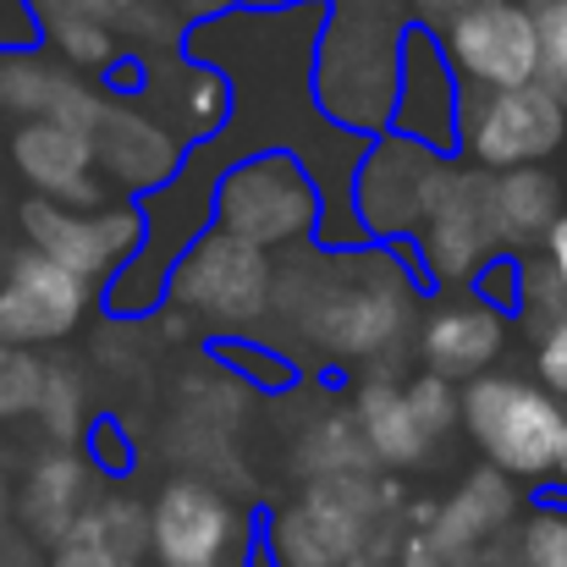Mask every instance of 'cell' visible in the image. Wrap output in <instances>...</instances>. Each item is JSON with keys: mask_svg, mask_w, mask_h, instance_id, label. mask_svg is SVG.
Segmentation results:
<instances>
[{"mask_svg": "<svg viewBox=\"0 0 567 567\" xmlns=\"http://www.w3.org/2000/svg\"><path fill=\"white\" fill-rule=\"evenodd\" d=\"M402 248H320L303 243L292 259H276V309L270 320L292 326L315 353L337 364L391 359L419 320V276L396 270Z\"/></svg>", "mask_w": 567, "mask_h": 567, "instance_id": "6da1fadb", "label": "cell"}, {"mask_svg": "<svg viewBox=\"0 0 567 567\" xmlns=\"http://www.w3.org/2000/svg\"><path fill=\"white\" fill-rule=\"evenodd\" d=\"M402 33L408 11H396V0H326L309 55V100L320 122L353 138H380L391 127Z\"/></svg>", "mask_w": 567, "mask_h": 567, "instance_id": "7a4b0ae2", "label": "cell"}, {"mask_svg": "<svg viewBox=\"0 0 567 567\" xmlns=\"http://www.w3.org/2000/svg\"><path fill=\"white\" fill-rule=\"evenodd\" d=\"M166 303L188 315L215 342L226 337H259L276 309V254L209 226L177 254L166 276Z\"/></svg>", "mask_w": 567, "mask_h": 567, "instance_id": "3957f363", "label": "cell"}, {"mask_svg": "<svg viewBox=\"0 0 567 567\" xmlns=\"http://www.w3.org/2000/svg\"><path fill=\"white\" fill-rule=\"evenodd\" d=\"M320 220H326V193L309 161L292 150H254L231 161L215 183V226L265 254L315 243Z\"/></svg>", "mask_w": 567, "mask_h": 567, "instance_id": "277c9868", "label": "cell"}, {"mask_svg": "<svg viewBox=\"0 0 567 567\" xmlns=\"http://www.w3.org/2000/svg\"><path fill=\"white\" fill-rule=\"evenodd\" d=\"M468 441L480 446V457L507 474V480H551L557 474V452H563V424L567 408L529 375H491L463 385V419Z\"/></svg>", "mask_w": 567, "mask_h": 567, "instance_id": "5b68a950", "label": "cell"}, {"mask_svg": "<svg viewBox=\"0 0 567 567\" xmlns=\"http://www.w3.org/2000/svg\"><path fill=\"white\" fill-rule=\"evenodd\" d=\"M446 172H452V155H435L402 133L370 138L353 166V183H348V209H353L364 243L408 248L446 183Z\"/></svg>", "mask_w": 567, "mask_h": 567, "instance_id": "8992f818", "label": "cell"}, {"mask_svg": "<svg viewBox=\"0 0 567 567\" xmlns=\"http://www.w3.org/2000/svg\"><path fill=\"white\" fill-rule=\"evenodd\" d=\"M567 150V105L546 83L463 94L457 161L474 172H524Z\"/></svg>", "mask_w": 567, "mask_h": 567, "instance_id": "52a82bcc", "label": "cell"}, {"mask_svg": "<svg viewBox=\"0 0 567 567\" xmlns=\"http://www.w3.org/2000/svg\"><path fill=\"white\" fill-rule=\"evenodd\" d=\"M22 237L33 254L78 276L89 292H105V281L144 248V209L138 198H116L100 209H66L50 198H22L17 209Z\"/></svg>", "mask_w": 567, "mask_h": 567, "instance_id": "ba28073f", "label": "cell"}, {"mask_svg": "<svg viewBox=\"0 0 567 567\" xmlns=\"http://www.w3.org/2000/svg\"><path fill=\"white\" fill-rule=\"evenodd\" d=\"M155 567H243L248 518L209 474H172L150 502Z\"/></svg>", "mask_w": 567, "mask_h": 567, "instance_id": "9c48e42d", "label": "cell"}, {"mask_svg": "<svg viewBox=\"0 0 567 567\" xmlns=\"http://www.w3.org/2000/svg\"><path fill=\"white\" fill-rule=\"evenodd\" d=\"M496 254H507V248H502V231H496V215H491V172L452 161L424 226L408 243V259H413L419 281L457 287V281H474Z\"/></svg>", "mask_w": 567, "mask_h": 567, "instance_id": "30bf717a", "label": "cell"}, {"mask_svg": "<svg viewBox=\"0 0 567 567\" xmlns=\"http://www.w3.org/2000/svg\"><path fill=\"white\" fill-rule=\"evenodd\" d=\"M435 39H441L463 94L540 83L546 44H540V22L524 0H480L474 11L446 22Z\"/></svg>", "mask_w": 567, "mask_h": 567, "instance_id": "8fae6325", "label": "cell"}, {"mask_svg": "<svg viewBox=\"0 0 567 567\" xmlns=\"http://www.w3.org/2000/svg\"><path fill=\"white\" fill-rule=\"evenodd\" d=\"M133 100L183 144L198 150L209 138H220L237 116V94H231V78L209 61H193L188 50H155V55H138V89Z\"/></svg>", "mask_w": 567, "mask_h": 567, "instance_id": "7c38bea8", "label": "cell"}, {"mask_svg": "<svg viewBox=\"0 0 567 567\" xmlns=\"http://www.w3.org/2000/svg\"><path fill=\"white\" fill-rule=\"evenodd\" d=\"M94 298L100 292H89L78 276H66L44 254L22 248L6 259V276H0V342L28 348V353L55 348L89 320Z\"/></svg>", "mask_w": 567, "mask_h": 567, "instance_id": "4fadbf2b", "label": "cell"}, {"mask_svg": "<svg viewBox=\"0 0 567 567\" xmlns=\"http://www.w3.org/2000/svg\"><path fill=\"white\" fill-rule=\"evenodd\" d=\"M457 127H463V83L441 50V39L430 28L402 33V55H396V100H391V127L435 155L457 161Z\"/></svg>", "mask_w": 567, "mask_h": 567, "instance_id": "5bb4252c", "label": "cell"}, {"mask_svg": "<svg viewBox=\"0 0 567 567\" xmlns=\"http://www.w3.org/2000/svg\"><path fill=\"white\" fill-rule=\"evenodd\" d=\"M89 144H94V166H100V183L116 188L122 198H150L161 193L188 161V150L133 100V94H105L94 127H89Z\"/></svg>", "mask_w": 567, "mask_h": 567, "instance_id": "9a60e30c", "label": "cell"}, {"mask_svg": "<svg viewBox=\"0 0 567 567\" xmlns=\"http://www.w3.org/2000/svg\"><path fill=\"white\" fill-rule=\"evenodd\" d=\"M6 155H11V172L28 183V198H50V204H66V209H100L105 204V183H100V166H94V144L83 127H66V122H17L11 138H6Z\"/></svg>", "mask_w": 567, "mask_h": 567, "instance_id": "2e32d148", "label": "cell"}, {"mask_svg": "<svg viewBox=\"0 0 567 567\" xmlns=\"http://www.w3.org/2000/svg\"><path fill=\"white\" fill-rule=\"evenodd\" d=\"M507 315H496L491 303H480L474 292L463 298H446L435 309L419 315V331H413V348H419V364L430 375H446L452 385H468V380L491 375L496 359L507 353Z\"/></svg>", "mask_w": 567, "mask_h": 567, "instance_id": "e0dca14e", "label": "cell"}, {"mask_svg": "<svg viewBox=\"0 0 567 567\" xmlns=\"http://www.w3.org/2000/svg\"><path fill=\"white\" fill-rule=\"evenodd\" d=\"M105 105V89H94L89 78H78L72 66H61L50 50L28 44V50H0V116L11 122H66V127H94Z\"/></svg>", "mask_w": 567, "mask_h": 567, "instance_id": "ac0fdd59", "label": "cell"}, {"mask_svg": "<svg viewBox=\"0 0 567 567\" xmlns=\"http://www.w3.org/2000/svg\"><path fill=\"white\" fill-rule=\"evenodd\" d=\"M518 513H524L518 480H507V474H496L491 463H480V468H468V474L452 485L446 502H419L408 518L424 524V529H435V535L452 540V546L496 551V540L513 535Z\"/></svg>", "mask_w": 567, "mask_h": 567, "instance_id": "d6986e66", "label": "cell"}, {"mask_svg": "<svg viewBox=\"0 0 567 567\" xmlns=\"http://www.w3.org/2000/svg\"><path fill=\"white\" fill-rule=\"evenodd\" d=\"M94 463L83 457V446H44L22 480V496H17V518L28 529V540L39 546H61L72 535V524L94 507Z\"/></svg>", "mask_w": 567, "mask_h": 567, "instance_id": "ffe728a7", "label": "cell"}, {"mask_svg": "<svg viewBox=\"0 0 567 567\" xmlns=\"http://www.w3.org/2000/svg\"><path fill=\"white\" fill-rule=\"evenodd\" d=\"M348 408H353V424H359V435H364L380 474H402V468H419L430 457L435 441L419 430V419L408 408V391H402L396 375H370L353 391Z\"/></svg>", "mask_w": 567, "mask_h": 567, "instance_id": "44dd1931", "label": "cell"}, {"mask_svg": "<svg viewBox=\"0 0 567 567\" xmlns=\"http://www.w3.org/2000/svg\"><path fill=\"white\" fill-rule=\"evenodd\" d=\"M78 567H144L150 557V507L127 491L94 496V507L72 524V535L55 546Z\"/></svg>", "mask_w": 567, "mask_h": 567, "instance_id": "7402d4cb", "label": "cell"}, {"mask_svg": "<svg viewBox=\"0 0 567 567\" xmlns=\"http://www.w3.org/2000/svg\"><path fill=\"white\" fill-rule=\"evenodd\" d=\"M33 11V22H50V17H89V22H105L133 55H155V50H183L188 39V17L172 11L166 0H22Z\"/></svg>", "mask_w": 567, "mask_h": 567, "instance_id": "603a6c76", "label": "cell"}, {"mask_svg": "<svg viewBox=\"0 0 567 567\" xmlns=\"http://www.w3.org/2000/svg\"><path fill=\"white\" fill-rule=\"evenodd\" d=\"M563 177L546 166H524V172H496L491 177V215L502 231L507 254H529L546 243V231L563 215Z\"/></svg>", "mask_w": 567, "mask_h": 567, "instance_id": "cb8c5ba5", "label": "cell"}, {"mask_svg": "<svg viewBox=\"0 0 567 567\" xmlns=\"http://www.w3.org/2000/svg\"><path fill=\"white\" fill-rule=\"evenodd\" d=\"M292 468L303 474V485L315 480H359V474H380L359 424H353V408H337L326 419H315L303 430V441L292 446Z\"/></svg>", "mask_w": 567, "mask_h": 567, "instance_id": "d4e9b609", "label": "cell"}, {"mask_svg": "<svg viewBox=\"0 0 567 567\" xmlns=\"http://www.w3.org/2000/svg\"><path fill=\"white\" fill-rule=\"evenodd\" d=\"M28 419L44 430L50 446H83V435H89V424H94V402H89V380H83V370L66 364V359L44 364L39 402H33Z\"/></svg>", "mask_w": 567, "mask_h": 567, "instance_id": "484cf974", "label": "cell"}, {"mask_svg": "<svg viewBox=\"0 0 567 567\" xmlns=\"http://www.w3.org/2000/svg\"><path fill=\"white\" fill-rule=\"evenodd\" d=\"M39 50H50L78 78H94V72L111 78L122 66V55H133L105 22H89V17H50V22H39Z\"/></svg>", "mask_w": 567, "mask_h": 567, "instance_id": "4316f807", "label": "cell"}, {"mask_svg": "<svg viewBox=\"0 0 567 567\" xmlns=\"http://www.w3.org/2000/svg\"><path fill=\"white\" fill-rule=\"evenodd\" d=\"M513 563L518 567H567V496H540L513 524Z\"/></svg>", "mask_w": 567, "mask_h": 567, "instance_id": "83f0119b", "label": "cell"}, {"mask_svg": "<svg viewBox=\"0 0 567 567\" xmlns=\"http://www.w3.org/2000/svg\"><path fill=\"white\" fill-rule=\"evenodd\" d=\"M265 557L270 567H342L331 557V546L315 535V524L303 518V507L298 502H287V507H276L270 513V524H265Z\"/></svg>", "mask_w": 567, "mask_h": 567, "instance_id": "f1b7e54d", "label": "cell"}, {"mask_svg": "<svg viewBox=\"0 0 567 567\" xmlns=\"http://www.w3.org/2000/svg\"><path fill=\"white\" fill-rule=\"evenodd\" d=\"M215 359H220L226 375L248 380L254 391H281V385L298 380V364H292L281 348H265V342H254V337H226V342H215Z\"/></svg>", "mask_w": 567, "mask_h": 567, "instance_id": "f546056e", "label": "cell"}, {"mask_svg": "<svg viewBox=\"0 0 567 567\" xmlns=\"http://www.w3.org/2000/svg\"><path fill=\"white\" fill-rule=\"evenodd\" d=\"M402 391H408V408H413V419H419V430H424L430 441H446V435L457 430V419H463V385H452L446 375L419 370V375L402 380Z\"/></svg>", "mask_w": 567, "mask_h": 567, "instance_id": "4dcf8cb0", "label": "cell"}, {"mask_svg": "<svg viewBox=\"0 0 567 567\" xmlns=\"http://www.w3.org/2000/svg\"><path fill=\"white\" fill-rule=\"evenodd\" d=\"M39 380H44V359H33L28 348H6L0 342V424L33 413Z\"/></svg>", "mask_w": 567, "mask_h": 567, "instance_id": "1f68e13d", "label": "cell"}, {"mask_svg": "<svg viewBox=\"0 0 567 567\" xmlns=\"http://www.w3.org/2000/svg\"><path fill=\"white\" fill-rule=\"evenodd\" d=\"M396 567H496L491 551H468V546H452V540H441L435 529H424V524H408L402 529V540H396Z\"/></svg>", "mask_w": 567, "mask_h": 567, "instance_id": "d6a6232c", "label": "cell"}, {"mask_svg": "<svg viewBox=\"0 0 567 567\" xmlns=\"http://www.w3.org/2000/svg\"><path fill=\"white\" fill-rule=\"evenodd\" d=\"M529 11H535V22H540V44H546L540 83L567 105V0H535Z\"/></svg>", "mask_w": 567, "mask_h": 567, "instance_id": "836d02e7", "label": "cell"}, {"mask_svg": "<svg viewBox=\"0 0 567 567\" xmlns=\"http://www.w3.org/2000/svg\"><path fill=\"white\" fill-rule=\"evenodd\" d=\"M468 292H474L480 303H491L496 315L518 320V298H524V254H496V259L468 281Z\"/></svg>", "mask_w": 567, "mask_h": 567, "instance_id": "e575fe53", "label": "cell"}, {"mask_svg": "<svg viewBox=\"0 0 567 567\" xmlns=\"http://www.w3.org/2000/svg\"><path fill=\"white\" fill-rule=\"evenodd\" d=\"M83 457L94 463V474L100 480H116V474H127L133 468V435L111 419V413H100L94 424H89V435H83Z\"/></svg>", "mask_w": 567, "mask_h": 567, "instance_id": "d590c367", "label": "cell"}, {"mask_svg": "<svg viewBox=\"0 0 567 567\" xmlns=\"http://www.w3.org/2000/svg\"><path fill=\"white\" fill-rule=\"evenodd\" d=\"M563 309H567V292L557 287V276H551L540 259H524V298H518V320H524L529 331H540V326H551Z\"/></svg>", "mask_w": 567, "mask_h": 567, "instance_id": "8d00e7d4", "label": "cell"}, {"mask_svg": "<svg viewBox=\"0 0 567 567\" xmlns=\"http://www.w3.org/2000/svg\"><path fill=\"white\" fill-rule=\"evenodd\" d=\"M535 380H540L557 402H567V309L551 326L535 331Z\"/></svg>", "mask_w": 567, "mask_h": 567, "instance_id": "74e56055", "label": "cell"}, {"mask_svg": "<svg viewBox=\"0 0 567 567\" xmlns=\"http://www.w3.org/2000/svg\"><path fill=\"white\" fill-rule=\"evenodd\" d=\"M39 44V22L22 0H0V50H28Z\"/></svg>", "mask_w": 567, "mask_h": 567, "instance_id": "f35d334b", "label": "cell"}, {"mask_svg": "<svg viewBox=\"0 0 567 567\" xmlns=\"http://www.w3.org/2000/svg\"><path fill=\"white\" fill-rule=\"evenodd\" d=\"M480 0H408V22L413 28H430V33H441L446 22H457L463 11H474Z\"/></svg>", "mask_w": 567, "mask_h": 567, "instance_id": "ab89813d", "label": "cell"}, {"mask_svg": "<svg viewBox=\"0 0 567 567\" xmlns=\"http://www.w3.org/2000/svg\"><path fill=\"white\" fill-rule=\"evenodd\" d=\"M172 11H183L188 22H209V17H226V11H259V6H276V0H166Z\"/></svg>", "mask_w": 567, "mask_h": 567, "instance_id": "60d3db41", "label": "cell"}, {"mask_svg": "<svg viewBox=\"0 0 567 567\" xmlns=\"http://www.w3.org/2000/svg\"><path fill=\"white\" fill-rule=\"evenodd\" d=\"M540 265L557 276V287L567 292V209L557 215V226L546 231V243H540Z\"/></svg>", "mask_w": 567, "mask_h": 567, "instance_id": "b9f144b4", "label": "cell"}, {"mask_svg": "<svg viewBox=\"0 0 567 567\" xmlns=\"http://www.w3.org/2000/svg\"><path fill=\"white\" fill-rule=\"evenodd\" d=\"M551 496H567V424H563V452H557V474H551Z\"/></svg>", "mask_w": 567, "mask_h": 567, "instance_id": "7bdbcfd3", "label": "cell"}, {"mask_svg": "<svg viewBox=\"0 0 567 567\" xmlns=\"http://www.w3.org/2000/svg\"><path fill=\"white\" fill-rule=\"evenodd\" d=\"M0 567H28V557H22V546H11L6 535H0Z\"/></svg>", "mask_w": 567, "mask_h": 567, "instance_id": "ee69618b", "label": "cell"}, {"mask_svg": "<svg viewBox=\"0 0 567 567\" xmlns=\"http://www.w3.org/2000/svg\"><path fill=\"white\" fill-rule=\"evenodd\" d=\"M6 513H11V485H6V474H0V535H6Z\"/></svg>", "mask_w": 567, "mask_h": 567, "instance_id": "f6af8a7d", "label": "cell"}, {"mask_svg": "<svg viewBox=\"0 0 567 567\" xmlns=\"http://www.w3.org/2000/svg\"><path fill=\"white\" fill-rule=\"evenodd\" d=\"M353 567H396V563H391V557H359Z\"/></svg>", "mask_w": 567, "mask_h": 567, "instance_id": "bcb514c9", "label": "cell"}, {"mask_svg": "<svg viewBox=\"0 0 567 567\" xmlns=\"http://www.w3.org/2000/svg\"><path fill=\"white\" fill-rule=\"evenodd\" d=\"M44 567H78V563H72L66 551H50V563H44Z\"/></svg>", "mask_w": 567, "mask_h": 567, "instance_id": "7dc6e473", "label": "cell"}, {"mask_svg": "<svg viewBox=\"0 0 567 567\" xmlns=\"http://www.w3.org/2000/svg\"><path fill=\"white\" fill-rule=\"evenodd\" d=\"M276 6H292V0H276Z\"/></svg>", "mask_w": 567, "mask_h": 567, "instance_id": "c3c4849f", "label": "cell"}, {"mask_svg": "<svg viewBox=\"0 0 567 567\" xmlns=\"http://www.w3.org/2000/svg\"><path fill=\"white\" fill-rule=\"evenodd\" d=\"M524 6H535V0H524Z\"/></svg>", "mask_w": 567, "mask_h": 567, "instance_id": "681fc988", "label": "cell"}, {"mask_svg": "<svg viewBox=\"0 0 567 567\" xmlns=\"http://www.w3.org/2000/svg\"><path fill=\"white\" fill-rule=\"evenodd\" d=\"M563 188H567V183H563Z\"/></svg>", "mask_w": 567, "mask_h": 567, "instance_id": "f907efd6", "label": "cell"}]
</instances>
